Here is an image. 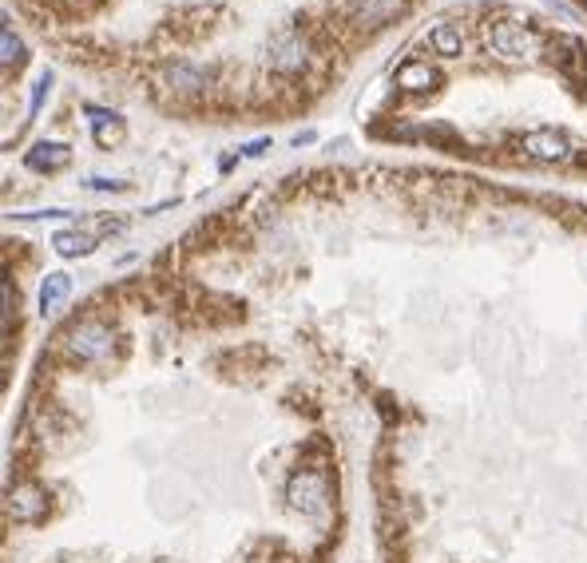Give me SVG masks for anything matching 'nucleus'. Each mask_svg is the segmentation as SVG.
<instances>
[{
  "mask_svg": "<svg viewBox=\"0 0 587 563\" xmlns=\"http://www.w3.org/2000/svg\"><path fill=\"white\" fill-rule=\"evenodd\" d=\"M484 36H488V48L500 60H512V64H528V60H536L544 52L540 32L528 28V24H520V20H488Z\"/></svg>",
  "mask_w": 587,
  "mask_h": 563,
  "instance_id": "nucleus-1",
  "label": "nucleus"
},
{
  "mask_svg": "<svg viewBox=\"0 0 587 563\" xmlns=\"http://www.w3.org/2000/svg\"><path fill=\"white\" fill-rule=\"evenodd\" d=\"M24 60H28L24 40H20L12 28H4V24H0V68H20Z\"/></svg>",
  "mask_w": 587,
  "mask_h": 563,
  "instance_id": "nucleus-15",
  "label": "nucleus"
},
{
  "mask_svg": "<svg viewBox=\"0 0 587 563\" xmlns=\"http://www.w3.org/2000/svg\"><path fill=\"white\" fill-rule=\"evenodd\" d=\"M397 88L401 92H413V96H425V92H433L437 84H441V72L433 68V64H425V60H405L401 68H397Z\"/></svg>",
  "mask_w": 587,
  "mask_h": 563,
  "instance_id": "nucleus-9",
  "label": "nucleus"
},
{
  "mask_svg": "<svg viewBox=\"0 0 587 563\" xmlns=\"http://www.w3.org/2000/svg\"><path fill=\"white\" fill-rule=\"evenodd\" d=\"M584 4H587V0H584Z\"/></svg>",
  "mask_w": 587,
  "mask_h": 563,
  "instance_id": "nucleus-21",
  "label": "nucleus"
},
{
  "mask_svg": "<svg viewBox=\"0 0 587 563\" xmlns=\"http://www.w3.org/2000/svg\"><path fill=\"white\" fill-rule=\"evenodd\" d=\"M60 349L72 357V361H84V365H100L116 353V334L108 322L100 318H80L64 338H60Z\"/></svg>",
  "mask_w": 587,
  "mask_h": 563,
  "instance_id": "nucleus-2",
  "label": "nucleus"
},
{
  "mask_svg": "<svg viewBox=\"0 0 587 563\" xmlns=\"http://www.w3.org/2000/svg\"><path fill=\"white\" fill-rule=\"evenodd\" d=\"M266 147H270V139L262 135V139H254V143H246V147H242V155H246V159H254V155H262Z\"/></svg>",
  "mask_w": 587,
  "mask_h": 563,
  "instance_id": "nucleus-18",
  "label": "nucleus"
},
{
  "mask_svg": "<svg viewBox=\"0 0 587 563\" xmlns=\"http://www.w3.org/2000/svg\"><path fill=\"white\" fill-rule=\"evenodd\" d=\"M520 151L536 163H572L576 159V143L568 139V131L560 127H540V131H528L520 139Z\"/></svg>",
  "mask_w": 587,
  "mask_h": 563,
  "instance_id": "nucleus-5",
  "label": "nucleus"
},
{
  "mask_svg": "<svg viewBox=\"0 0 587 563\" xmlns=\"http://www.w3.org/2000/svg\"><path fill=\"white\" fill-rule=\"evenodd\" d=\"M429 44H433V52L437 56H461L465 52V36H461V28L457 24H437L433 32H429Z\"/></svg>",
  "mask_w": 587,
  "mask_h": 563,
  "instance_id": "nucleus-14",
  "label": "nucleus"
},
{
  "mask_svg": "<svg viewBox=\"0 0 587 563\" xmlns=\"http://www.w3.org/2000/svg\"><path fill=\"white\" fill-rule=\"evenodd\" d=\"M48 92H52V72H40V80H36V92H32V100H28V119H36V115H40L44 100H48Z\"/></svg>",
  "mask_w": 587,
  "mask_h": 563,
  "instance_id": "nucleus-16",
  "label": "nucleus"
},
{
  "mask_svg": "<svg viewBox=\"0 0 587 563\" xmlns=\"http://www.w3.org/2000/svg\"><path fill=\"white\" fill-rule=\"evenodd\" d=\"M119 230V223H104V226H68V230H56L52 234V250L60 254V258H84V254H92L96 250V242H100V234H112Z\"/></svg>",
  "mask_w": 587,
  "mask_h": 563,
  "instance_id": "nucleus-8",
  "label": "nucleus"
},
{
  "mask_svg": "<svg viewBox=\"0 0 587 563\" xmlns=\"http://www.w3.org/2000/svg\"><path fill=\"white\" fill-rule=\"evenodd\" d=\"M24 163H28L32 171H60V167L68 163V143H56V139H40V143H32V147H28Z\"/></svg>",
  "mask_w": 587,
  "mask_h": 563,
  "instance_id": "nucleus-12",
  "label": "nucleus"
},
{
  "mask_svg": "<svg viewBox=\"0 0 587 563\" xmlns=\"http://www.w3.org/2000/svg\"><path fill=\"white\" fill-rule=\"evenodd\" d=\"M286 504L302 516H322L330 508V476L322 468H298L286 480Z\"/></svg>",
  "mask_w": 587,
  "mask_h": 563,
  "instance_id": "nucleus-3",
  "label": "nucleus"
},
{
  "mask_svg": "<svg viewBox=\"0 0 587 563\" xmlns=\"http://www.w3.org/2000/svg\"><path fill=\"white\" fill-rule=\"evenodd\" d=\"M4 512H8L12 524H44L48 512H52V500H48V492H44L36 480H24V484H16V488L8 492Z\"/></svg>",
  "mask_w": 587,
  "mask_h": 563,
  "instance_id": "nucleus-6",
  "label": "nucleus"
},
{
  "mask_svg": "<svg viewBox=\"0 0 587 563\" xmlns=\"http://www.w3.org/2000/svg\"><path fill=\"white\" fill-rule=\"evenodd\" d=\"M0 381H4V369H0Z\"/></svg>",
  "mask_w": 587,
  "mask_h": 563,
  "instance_id": "nucleus-20",
  "label": "nucleus"
},
{
  "mask_svg": "<svg viewBox=\"0 0 587 563\" xmlns=\"http://www.w3.org/2000/svg\"><path fill=\"white\" fill-rule=\"evenodd\" d=\"M68 4H96V0H68Z\"/></svg>",
  "mask_w": 587,
  "mask_h": 563,
  "instance_id": "nucleus-19",
  "label": "nucleus"
},
{
  "mask_svg": "<svg viewBox=\"0 0 587 563\" xmlns=\"http://www.w3.org/2000/svg\"><path fill=\"white\" fill-rule=\"evenodd\" d=\"M88 191H123V183H119V179H96V175H92V179H88Z\"/></svg>",
  "mask_w": 587,
  "mask_h": 563,
  "instance_id": "nucleus-17",
  "label": "nucleus"
},
{
  "mask_svg": "<svg viewBox=\"0 0 587 563\" xmlns=\"http://www.w3.org/2000/svg\"><path fill=\"white\" fill-rule=\"evenodd\" d=\"M266 64L278 72V76H298L310 68V40L298 32V28H282L270 36V48H266Z\"/></svg>",
  "mask_w": 587,
  "mask_h": 563,
  "instance_id": "nucleus-4",
  "label": "nucleus"
},
{
  "mask_svg": "<svg viewBox=\"0 0 587 563\" xmlns=\"http://www.w3.org/2000/svg\"><path fill=\"white\" fill-rule=\"evenodd\" d=\"M401 12H405V0H350L346 4L350 24L361 32H377V28L393 24Z\"/></svg>",
  "mask_w": 587,
  "mask_h": 563,
  "instance_id": "nucleus-7",
  "label": "nucleus"
},
{
  "mask_svg": "<svg viewBox=\"0 0 587 563\" xmlns=\"http://www.w3.org/2000/svg\"><path fill=\"white\" fill-rule=\"evenodd\" d=\"M167 84H171L179 96H199V92L211 88V72L199 68V64H183V60H175V64L167 68Z\"/></svg>",
  "mask_w": 587,
  "mask_h": 563,
  "instance_id": "nucleus-11",
  "label": "nucleus"
},
{
  "mask_svg": "<svg viewBox=\"0 0 587 563\" xmlns=\"http://www.w3.org/2000/svg\"><path fill=\"white\" fill-rule=\"evenodd\" d=\"M88 115H92V135H96V143L100 147H116L119 139H123V119H119L116 112H108V108H88Z\"/></svg>",
  "mask_w": 587,
  "mask_h": 563,
  "instance_id": "nucleus-13",
  "label": "nucleus"
},
{
  "mask_svg": "<svg viewBox=\"0 0 587 563\" xmlns=\"http://www.w3.org/2000/svg\"><path fill=\"white\" fill-rule=\"evenodd\" d=\"M72 274L68 270H56V274H48L44 282H40V298H36V306H40V318H56L60 314V306L72 298Z\"/></svg>",
  "mask_w": 587,
  "mask_h": 563,
  "instance_id": "nucleus-10",
  "label": "nucleus"
}]
</instances>
